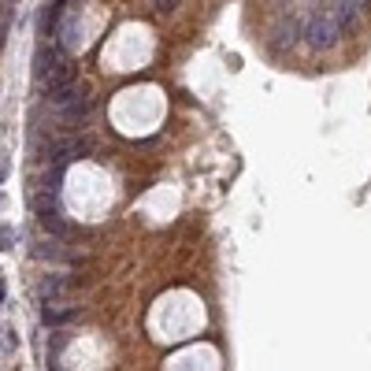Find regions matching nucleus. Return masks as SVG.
<instances>
[{
    "mask_svg": "<svg viewBox=\"0 0 371 371\" xmlns=\"http://www.w3.org/2000/svg\"><path fill=\"white\" fill-rule=\"evenodd\" d=\"M304 37H308L315 48H334L338 37H341V22L330 15V11H315V15L308 19V30H304Z\"/></svg>",
    "mask_w": 371,
    "mask_h": 371,
    "instance_id": "nucleus-1",
    "label": "nucleus"
},
{
    "mask_svg": "<svg viewBox=\"0 0 371 371\" xmlns=\"http://www.w3.org/2000/svg\"><path fill=\"white\" fill-rule=\"evenodd\" d=\"M71 82H74V63H71V60H60L56 67H48V74H45V93L52 97L56 89L71 86Z\"/></svg>",
    "mask_w": 371,
    "mask_h": 371,
    "instance_id": "nucleus-2",
    "label": "nucleus"
},
{
    "mask_svg": "<svg viewBox=\"0 0 371 371\" xmlns=\"http://www.w3.org/2000/svg\"><path fill=\"white\" fill-rule=\"evenodd\" d=\"M89 152V141L86 138H71V141H60L56 149H52V160L56 164H67V160H78V156Z\"/></svg>",
    "mask_w": 371,
    "mask_h": 371,
    "instance_id": "nucleus-3",
    "label": "nucleus"
},
{
    "mask_svg": "<svg viewBox=\"0 0 371 371\" xmlns=\"http://www.w3.org/2000/svg\"><path fill=\"white\" fill-rule=\"evenodd\" d=\"M60 115L67 119V123H82V119L89 115V93H82V97H74L71 104H63Z\"/></svg>",
    "mask_w": 371,
    "mask_h": 371,
    "instance_id": "nucleus-4",
    "label": "nucleus"
},
{
    "mask_svg": "<svg viewBox=\"0 0 371 371\" xmlns=\"http://www.w3.org/2000/svg\"><path fill=\"white\" fill-rule=\"evenodd\" d=\"M37 211H41V227H45V230H52V234H56V237H63V234H67V223H63V219H60V211H56V208H48V204H41V208H37Z\"/></svg>",
    "mask_w": 371,
    "mask_h": 371,
    "instance_id": "nucleus-5",
    "label": "nucleus"
},
{
    "mask_svg": "<svg viewBox=\"0 0 371 371\" xmlns=\"http://www.w3.org/2000/svg\"><path fill=\"white\" fill-rule=\"evenodd\" d=\"M74 315H78L74 308H52V304H48V308L41 312V323L45 327H63V323H71Z\"/></svg>",
    "mask_w": 371,
    "mask_h": 371,
    "instance_id": "nucleus-6",
    "label": "nucleus"
},
{
    "mask_svg": "<svg viewBox=\"0 0 371 371\" xmlns=\"http://www.w3.org/2000/svg\"><path fill=\"white\" fill-rule=\"evenodd\" d=\"M11 242H15V230H11V227H0V249H11Z\"/></svg>",
    "mask_w": 371,
    "mask_h": 371,
    "instance_id": "nucleus-7",
    "label": "nucleus"
},
{
    "mask_svg": "<svg viewBox=\"0 0 371 371\" xmlns=\"http://www.w3.org/2000/svg\"><path fill=\"white\" fill-rule=\"evenodd\" d=\"M4 297H8V286H4V275H0V304H4Z\"/></svg>",
    "mask_w": 371,
    "mask_h": 371,
    "instance_id": "nucleus-8",
    "label": "nucleus"
},
{
    "mask_svg": "<svg viewBox=\"0 0 371 371\" xmlns=\"http://www.w3.org/2000/svg\"><path fill=\"white\" fill-rule=\"evenodd\" d=\"M4 34H8V30H4V19H0V48H4V41H8Z\"/></svg>",
    "mask_w": 371,
    "mask_h": 371,
    "instance_id": "nucleus-9",
    "label": "nucleus"
},
{
    "mask_svg": "<svg viewBox=\"0 0 371 371\" xmlns=\"http://www.w3.org/2000/svg\"><path fill=\"white\" fill-rule=\"evenodd\" d=\"M8 178V164H0V182H4Z\"/></svg>",
    "mask_w": 371,
    "mask_h": 371,
    "instance_id": "nucleus-10",
    "label": "nucleus"
},
{
    "mask_svg": "<svg viewBox=\"0 0 371 371\" xmlns=\"http://www.w3.org/2000/svg\"><path fill=\"white\" fill-rule=\"evenodd\" d=\"M0 201H4V197H0Z\"/></svg>",
    "mask_w": 371,
    "mask_h": 371,
    "instance_id": "nucleus-11",
    "label": "nucleus"
}]
</instances>
